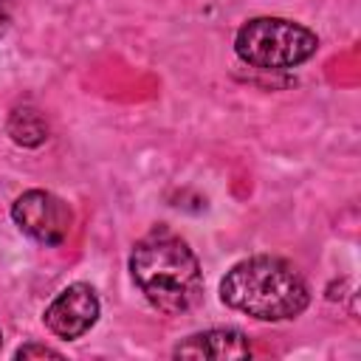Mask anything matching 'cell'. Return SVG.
<instances>
[{"instance_id": "5", "label": "cell", "mask_w": 361, "mask_h": 361, "mask_svg": "<svg viewBox=\"0 0 361 361\" xmlns=\"http://www.w3.org/2000/svg\"><path fill=\"white\" fill-rule=\"evenodd\" d=\"M99 313H102V302L96 288L87 282H71L45 305L42 324L56 338L76 341L99 322Z\"/></svg>"}, {"instance_id": "7", "label": "cell", "mask_w": 361, "mask_h": 361, "mask_svg": "<svg viewBox=\"0 0 361 361\" xmlns=\"http://www.w3.org/2000/svg\"><path fill=\"white\" fill-rule=\"evenodd\" d=\"M6 133L17 147L37 149V147H42L48 141V121L34 104H17L8 113Z\"/></svg>"}, {"instance_id": "6", "label": "cell", "mask_w": 361, "mask_h": 361, "mask_svg": "<svg viewBox=\"0 0 361 361\" xmlns=\"http://www.w3.org/2000/svg\"><path fill=\"white\" fill-rule=\"evenodd\" d=\"M175 358L189 361H226V358H248L251 341L237 327H209L200 333L186 336L172 350Z\"/></svg>"}, {"instance_id": "4", "label": "cell", "mask_w": 361, "mask_h": 361, "mask_svg": "<svg viewBox=\"0 0 361 361\" xmlns=\"http://www.w3.org/2000/svg\"><path fill=\"white\" fill-rule=\"evenodd\" d=\"M11 220L42 248H56L73 228V209L48 189H25L11 203Z\"/></svg>"}, {"instance_id": "10", "label": "cell", "mask_w": 361, "mask_h": 361, "mask_svg": "<svg viewBox=\"0 0 361 361\" xmlns=\"http://www.w3.org/2000/svg\"><path fill=\"white\" fill-rule=\"evenodd\" d=\"M0 350H3V330H0Z\"/></svg>"}, {"instance_id": "8", "label": "cell", "mask_w": 361, "mask_h": 361, "mask_svg": "<svg viewBox=\"0 0 361 361\" xmlns=\"http://www.w3.org/2000/svg\"><path fill=\"white\" fill-rule=\"evenodd\" d=\"M14 358L17 361H25V358H62V353L54 350V347H48V344L28 341V344H23V347L14 350Z\"/></svg>"}, {"instance_id": "1", "label": "cell", "mask_w": 361, "mask_h": 361, "mask_svg": "<svg viewBox=\"0 0 361 361\" xmlns=\"http://www.w3.org/2000/svg\"><path fill=\"white\" fill-rule=\"evenodd\" d=\"M130 279L147 305L164 316H183L203 299V268L189 243L169 226H155L130 248Z\"/></svg>"}, {"instance_id": "2", "label": "cell", "mask_w": 361, "mask_h": 361, "mask_svg": "<svg viewBox=\"0 0 361 361\" xmlns=\"http://www.w3.org/2000/svg\"><path fill=\"white\" fill-rule=\"evenodd\" d=\"M220 302L257 322H290L310 305V285L282 257L257 254L234 262L220 279Z\"/></svg>"}, {"instance_id": "3", "label": "cell", "mask_w": 361, "mask_h": 361, "mask_svg": "<svg viewBox=\"0 0 361 361\" xmlns=\"http://www.w3.org/2000/svg\"><path fill=\"white\" fill-rule=\"evenodd\" d=\"M316 51V31L288 17H251L234 34L237 59L257 71H290L313 59Z\"/></svg>"}, {"instance_id": "9", "label": "cell", "mask_w": 361, "mask_h": 361, "mask_svg": "<svg viewBox=\"0 0 361 361\" xmlns=\"http://www.w3.org/2000/svg\"><path fill=\"white\" fill-rule=\"evenodd\" d=\"M11 17H14V0H0V37L8 31Z\"/></svg>"}]
</instances>
